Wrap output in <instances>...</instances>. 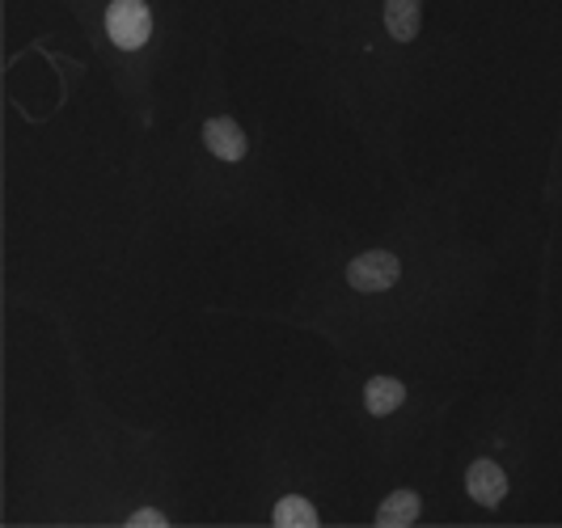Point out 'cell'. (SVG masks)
Returning a JSON list of instances; mask_svg holds the SVG:
<instances>
[{"instance_id":"cell-9","label":"cell","mask_w":562,"mask_h":528,"mask_svg":"<svg viewBox=\"0 0 562 528\" xmlns=\"http://www.w3.org/2000/svg\"><path fill=\"white\" fill-rule=\"evenodd\" d=\"M127 525L132 528H161L166 525V516H161V512H153V507H144V512H132V516H127Z\"/></svg>"},{"instance_id":"cell-5","label":"cell","mask_w":562,"mask_h":528,"mask_svg":"<svg viewBox=\"0 0 562 528\" xmlns=\"http://www.w3.org/2000/svg\"><path fill=\"white\" fill-rule=\"evenodd\" d=\"M402 402H406V385L394 381V377H372V381L364 385L368 415H394Z\"/></svg>"},{"instance_id":"cell-1","label":"cell","mask_w":562,"mask_h":528,"mask_svg":"<svg viewBox=\"0 0 562 528\" xmlns=\"http://www.w3.org/2000/svg\"><path fill=\"white\" fill-rule=\"evenodd\" d=\"M106 34H111L114 47H123V52L144 47L148 34H153V13H148V4H144V0H114L111 9H106Z\"/></svg>"},{"instance_id":"cell-2","label":"cell","mask_w":562,"mask_h":528,"mask_svg":"<svg viewBox=\"0 0 562 528\" xmlns=\"http://www.w3.org/2000/svg\"><path fill=\"white\" fill-rule=\"evenodd\" d=\"M397 276H402V262L390 250H368L347 267V283L356 292H385L397 283Z\"/></svg>"},{"instance_id":"cell-8","label":"cell","mask_w":562,"mask_h":528,"mask_svg":"<svg viewBox=\"0 0 562 528\" xmlns=\"http://www.w3.org/2000/svg\"><path fill=\"white\" fill-rule=\"evenodd\" d=\"M276 525H280V528H313V525H317V512H313L310 499L288 495V499L276 503Z\"/></svg>"},{"instance_id":"cell-6","label":"cell","mask_w":562,"mask_h":528,"mask_svg":"<svg viewBox=\"0 0 562 528\" xmlns=\"http://www.w3.org/2000/svg\"><path fill=\"white\" fill-rule=\"evenodd\" d=\"M419 520V495L415 491H394L390 499L376 507V525L381 528H406Z\"/></svg>"},{"instance_id":"cell-7","label":"cell","mask_w":562,"mask_h":528,"mask_svg":"<svg viewBox=\"0 0 562 528\" xmlns=\"http://www.w3.org/2000/svg\"><path fill=\"white\" fill-rule=\"evenodd\" d=\"M419 0H385V26L397 43H411L419 34Z\"/></svg>"},{"instance_id":"cell-4","label":"cell","mask_w":562,"mask_h":528,"mask_svg":"<svg viewBox=\"0 0 562 528\" xmlns=\"http://www.w3.org/2000/svg\"><path fill=\"white\" fill-rule=\"evenodd\" d=\"M203 144L221 157V161H241L246 157V132L233 119H207L203 123Z\"/></svg>"},{"instance_id":"cell-3","label":"cell","mask_w":562,"mask_h":528,"mask_svg":"<svg viewBox=\"0 0 562 528\" xmlns=\"http://www.w3.org/2000/svg\"><path fill=\"white\" fill-rule=\"evenodd\" d=\"M465 491L474 495V503L482 507H499V499L507 495V473L495 461H474L465 473Z\"/></svg>"}]
</instances>
